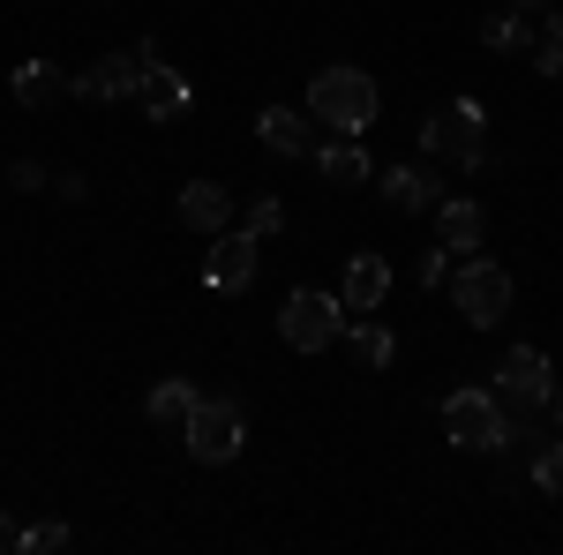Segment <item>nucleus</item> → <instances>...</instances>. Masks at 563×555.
I'll use <instances>...</instances> for the list:
<instances>
[{
	"label": "nucleus",
	"mask_w": 563,
	"mask_h": 555,
	"mask_svg": "<svg viewBox=\"0 0 563 555\" xmlns=\"http://www.w3.org/2000/svg\"><path fill=\"white\" fill-rule=\"evenodd\" d=\"M376 113H384V90H376V76L368 68H323L316 84H308V121L331 135H368L376 129Z\"/></svg>",
	"instance_id": "nucleus-1"
},
{
	"label": "nucleus",
	"mask_w": 563,
	"mask_h": 555,
	"mask_svg": "<svg viewBox=\"0 0 563 555\" xmlns=\"http://www.w3.org/2000/svg\"><path fill=\"white\" fill-rule=\"evenodd\" d=\"M421 151H429V158H443V166H459V173H474L481 158H488V113H481L474 98L435 106L429 129H421Z\"/></svg>",
	"instance_id": "nucleus-2"
},
{
	"label": "nucleus",
	"mask_w": 563,
	"mask_h": 555,
	"mask_svg": "<svg viewBox=\"0 0 563 555\" xmlns=\"http://www.w3.org/2000/svg\"><path fill=\"white\" fill-rule=\"evenodd\" d=\"M180 443H188L196 466H225V458H241V443H249V413H241V398H196V413L180 421Z\"/></svg>",
	"instance_id": "nucleus-3"
},
{
	"label": "nucleus",
	"mask_w": 563,
	"mask_h": 555,
	"mask_svg": "<svg viewBox=\"0 0 563 555\" xmlns=\"http://www.w3.org/2000/svg\"><path fill=\"white\" fill-rule=\"evenodd\" d=\"M443 435H451L459 451H504V443H511L504 398H496V390H481V384L451 390V398H443Z\"/></svg>",
	"instance_id": "nucleus-4"
},
{
	"label": "nucleus",
	"mask_w": 563,
	"mask_h": 555,
	"mask_svg": "<svg viewBox=\"0 0 563 555\" xmlns=\"http://www.w3.org/2000/svg\"><path fill=\"white\" fill-rule=\"evenodd\" d=\"M339 331H346V300L339 293L301 286V293H286V308H278V338L294 345V353H323V345H339Z\"/></svg>",
	"instance_id": "nucleus-5"
},
{
	"label": "nucleus",
	"mask_w": 563,
	"mask_h": 555,
	"mask_svg": "<svg viewBox=\"0 0 563 555\" xmlns=\"http://www.w3.org/2000/svg\"><path fill=\"white\" fill-rule=\"evenodd\" d=\"M451 300H459V315H466V323L488 331V323H504V315H511V270H504V263H488V256L459 263V270H451Z\"/></svg>",
	"instance_id": "nucleus-6"
},
{
	"label": "nucleus",
	"mask_w": 563,
	"mask_h": 555,
	"mask_svg": "<svg viewBox=\"0 0 563 555\" xmlns=\"http://www.w3.org/2000/svg\"><path fill=\"white\" fill-rule=\"evenodd\" d=\"M496 390H504V406L541 413V406L556 398V368H549V353H541V345H511L504 368H496Z\"/></svg>",
	"instance_id": "nucleus-7"
},
{
	"label": "nucleus",
	"mask_w": 563,
	"mask_h": 555,
	"mask_svg": "<svg viewBox=\"0 0 563 555\" xmlns=\"http://www.w3.org/2000/svg\"><path fill=\"white\" fill-rule=\"evenodd\" d=\"M135 84H143V53H98L84 76H68V90L76 98H90V106H113V98H135Z\"/></svg>",
	"instance_id": "nucleus-8"
},
{
	"label": "nucleus",
	"mask_w": 563,
	"mask_h": 555,
	"mask_svg": "<svg viewBox=\"0 0 563 555\" xmlns=\"http://www.w3.org/2000/svg\"><path fill=\"white\" fill-rule=\"evenodd\" d=\"M256 233H233V225H225V233H211V256H203V278H211L218 293H249V286H256Z\"/></svg>",
	"instance_id": "nucleus-9"
},
{
	"label": "nucleus",
	"mask_w": 563,
	"mask_h": 555,
	"mask_svg": "<svg viewBox=\"0 0 563 555\" xmlns=\"http://www.w3.org/2000/svg\"><path fill=\"white\" fill-rule=\"evenodd\" d=\"M481 233H488V211L466 203V196H443L435 203V241H443V256H481Z\"/></svg>",
	"instance_id": "nucleus-10"
},
{
	"label": "nucleus",
	"mask_w": 563,
	"mask_h": 555,
	"mask_svg": "<svg viewBox=\"0 0 563 555\" xmlns=\"http://www.w3.org/2000/svg\"><path fill=\"white\" fill-rule=\"evenodd\" d=\"M339 300H346V315H376L390 300V263L361 248V256L346 263V278H339Z\"/></svg>",
	"instance_id": "nucleus-11"
},
{
	"label": "nucleus",
	"mask_w": 563,
	"mask_h": 555,
	"mask_svg": "<svg viewBox=\"0 0 563 555\" xmlns=\"http://www.w3.org/2000/svg\"><path fill=\"white\" fill-rule=\"evenodd\" d=\"M174 211H180L188 233H225V225H233V196H225L218 180H180Z\"/></svg>",
	"instance_id": "nucleus-12"
},
{
	"label": "nucleus",
	"mask_w": 563,
	"mask_h": 555,
	"mask_svg": "<svg viewBox=\"0 0 563 555\" xmlns=\"http://www.w3.org/2000/svg\"><path fill=\"white\" fill-rule=\"evenodd\" d=\"M135 106H143L151 121H180V113H188V84H180V68H166V60H143Z\"/></svg>",
	"instance_id": "nucleus-13"
},
{
	"label": "nucleus",
	"mask_w": 563,
	"mask_h": 555,
	"mask_svg": "<svg viewBox=\"0 0 563 555\" xmlns=\"http://www.w3.org/2000/svg\"><path fill=\"white\" fill-rule=\"evenodd\" d=\"M256 135L278 151V158H316V129H308L294 106H263V113H256Z\"/></svg>",
	"instance_id": "nucleus-14"
},
{
	"label": "nucleus",
	"mask_w": 563,
	"mask_h": 555,
	"mask_svg": "<svg viewBox=\"0 0 563 555\" xmlns=\"http://www.w3.org/2000/svg\"><path fill=\"white\" fill-rule=\"evenodd\" d=\"M316 173H323L331 188H361L376 166H368V143H361V135H339V143H316Z\"/></svg>",
	"instance_id": "nucleus-15"
},
{
	"label": "nucleus",
	"mask_w": 563,
	"mask_h": 555,
	"mask_svg": "<svg viewBox=\"0 0 563 555\" xmlns=\"http://www.w3.org/2000/svg\"><path fill=\"white\" fill-rule=\"evenodd\" d=\"M384 203L398 218H413V211H429V203H443V196H435V180L421 166H390L384 173Z\"/></svg>",
	"instance_id": "nucleus-16"
},
{
	"label": "nucleus",
	"mask_w": 563,
	"mask_h": 555,
	"mask_svg": "<svg viewBox=\"0 0 563 555\" xmlns=\"http://www.w3.org/2000/svg\"><path fill=\"white\" fill-rule=\"evenodd\" d=\"M196 398H203V390L188 384V376H166V384H151V398H143V413H151L158 428H180L188 413H196Z\"/></svg>",
	"instance_id": "nucleus-17"
},
{
	"label": "nucleus",
	"mask_w": 563,
	"mask_h": 555,
	"mask_svg": "<svg viewBox=\"0 0 563 555\" xmlns=\"http://www.w3.org/2000/svg\"><path fill=\"white\" fill-rule=\"evenodd\" d=\"M60 90H68V76H60L53 60H23V68H15V98H23L31 113H45V106H53Z\"/></svg>",
	"instance_id": "nucleus-18"
},
{
	"label": "nucleus",
	"mask_w": 563,
	"mask_h": 555,
	"mask_svg": "<svg viewBox=\"0 0 563 555\" xmlns=\"http://www.w3.org/2000/svg\"><path fill=\"white\" fill-rule=\"evenodd\" d=\"M339 338L353 345V360H361V368H390V353H398V338H390L384 323H368V315H361V323H346Z\"/></svg>",
	"instance_id": "nucleus-19"
},
{
	"label": "nucleus",
	"mask_w": 563,
	"mask_h": 555,
	"mask_svg": "<svg viewBox=\"0 0 563 555\" xmlns=\"http://www.w3.org/2000/svg\"><path fill=\"white\" fill-rule=\"evenodd\" d=\"M481 45H496V53H526V45H533V23H526V8H504V15H488V23H481Z\"/></svg>",
	"instance_id": "nucleus-20"
},
{
	"label": "nucleus",
	"mask_w": 563,
	"mask_h": 555,
	"mask_svg": "<svg viewBox=\"0 0 563 555\" xmlns=\"http://www.w3.org/2000/svg\"><path fill=\"white\" fill-rule=\"evenodd\" d=\"M15 548H23V555H53V548H68V525H60V518H38V525H23V533H15Z\"/></svg>",
	"instance_id": "nucleus-21"
},
{
	"label": "nucleus",
	"mask_w": 563,
	"mask_h": 555,
	"mask_svg": "<svg viewBox=\"0 0 563 555\" xmlns=\"http://www.w3.org/2000/svg\"><path fill=\"white\" fill-rule=\"evenodd\" d=\"M278 225H286V203H278V196H256V203L241 211V233H256V241H271Z\"/></svg>",
	"instance_id": "nucleus-22"
},
{
	"label": "nucleus",
	"mask_w": 563,
	"mask_h": 555,
	"mask_svg": "<svg viewBox=\"0 0 563 555\" xmlns=\"http://www.w3.org/2000/svg\"><path fill=\"white\" fill-rule=\"evenodd\" d=\"M533 480H541L549 496H563V435H556V443H541V451H533Z\"/></svg>",
	"instance_id": "nucleus-23"
},
{
	"label": "nucleus",
	"mask_w": 563,
	"mask_h": 555,
	"mask_svg": "<svg viewBox=\"0 0 563 555\" xmlns=\"http://www.w3.org/2000/svg\"><path fill=\"white\" fill-rule=\"evenodd\" d=\"M526 60H533L541 76H563V38H549V31H541V38L526 45Z\"/></svg>",
	"instance_id": "nucleus-24"
},
{
	"label": "nucleus",
	"mask_w": 563,
	"mask_h": 555,
	"mask_svg": "<svg viewBox=\"0 0 563 555\" xmlns=\"http://www.w3.org/2000/svg\"><path fill=\"white\" fill-rule=\"evenodd\" d=\"M8 180H15V188H45V166H31V158H15V166H8Z\"/></svg>",
	"instance_id": "nucleus-25"
},
{
	"label": "nucleus",
	"mask_w": 563,
	"mask_h": 555,
	"mask_svg": "<svg viewBox=\"0 0 563 555\" xmlns=\"http://www.w3.org/2000/svg\"><path fill=\"white\" fill-rule=\"evenodd\" d=\"M15 548V525H8V511H0V555Z\"/></svg>",
	"instance_id": "nucleus-26"
},
{
	"label": "nucleus",
	"mask_w": 563,
	"mask_h": 555,
	"mask_svg": "<svg viewBox=\"0 0 563 555\" xmlns=\"http://www.w3.org/2000/svg\"><path fill=\"white\" fill-rule=\"evenodd\" d=\"M541 31H549V38H563V8H556V15H549V23H541Z\"/></svg>",
	"instance_id": "nucleus-27"
},
{
	"label": "nucleus",
	"mask_w": 563,
	"mask_h": 555,
	"mask_svg": "<svg viewBox=\"0 0 563 555\" xmlns=\"http://www.w3.org/2000/svg\"><path fill=\"white\" fill-rule=\"evenodd\" d=\"M549 413H556V435H563V390H556V398H549Z\"/></svg>",
	"instance_id": "nucleus-28"
},
{
	"label": "nucleus",
	"mask_w": 563,
	"mask_h": 555,
	"mask_svg": "<svg viewBox=\"0 0 563 555\" xmlns=\"http://www.w3.org/2000/svg\"><path fill=\"white\" fill-rule=\"evenodd\" d=\"M511 8H549V0H511Z\"/></svg>",
	"instance_id": "nucleus-29"
}]
</instances>
